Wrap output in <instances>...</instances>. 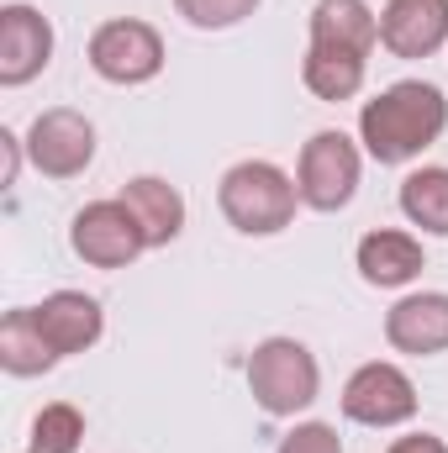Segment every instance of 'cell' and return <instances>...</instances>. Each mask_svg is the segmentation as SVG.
Masks as SVG:
<instances>
[{
    "label": "cell",
    "instance_id": "obj_1",
    "mask_svg": "<svg viewBox=\"0 0 448 453\" xmlns=\"http://www.w3.org/2000/svg\"><path fill=\"white\" fill-rule=\"evenodd\" d=\"M448 127V101L428 80H401L364 101L359 111V142L369 148L375 164H406L422 148H433Z\"/></svg>",
    "mask_w": 448,
    "mask_h": 453
},
{
    "label": "cell",
    "instance_id": "obj_2",
    "mask_svg": "<svg viewBox=\"0 0 448 453\" xmlns=\"http://www.w3.org/2000/svg\"><path fill=\"white\" fill-rule=\"evenodd\" d=\"M217 206L222 217L243 237H274L296 222V206H301V190L296 180L269 164V158H248V164H232L217 185Z\"/></svg>",
    "mask_w": 448,
    "mask_h": 453
},
{
    "label": "cell",
    "instance_id": "obj_3",
    "mask_svg": "<svg viewBox=\"0 0 448 453\" xmlns=\"http://www.w3.org/2000/svg\"><path fill=\"white\" fill-rule=\"evenodd\" d=\"M248 390L269 417H296L317 401L322 390V369L312 358V348L296 338H269L253 348L248 358Z\"/></svg>",
    "mask_w": 448,
    "mask_h": 453
},
{
    "label": "cell",
    "instance_id": "obj_4",
    "mask_svg": "<svg viewBox=\"0 0 448 453\" xmlns=\"http://www.w3.org/2000/svg\"><path fill=\"white\" fill-rule=\"evenodd\" d=\"M296 190H301V206L312 211H343L359 190V148L353 137L343 132H317L306 148H301V169H296Z\"/></svg>",
    "mask_w": 448,
    "mask_h": 453
},
{
    "label": "cell",
    "instance_id": "obj_5",
    "mask_svg": "<svg viewBox=\"0 0 448 453\" xmlns=\"http://www.w3.org/2000/svg\"><path fill=\"white\" fill-rule=\"evenodd\" d=\"M343 417L359 427H401L417 417V385L396 364H359L343 385Z\"/></svg>",
    "mask_w": 448,
    "mask_h": 453
},
{
    "label": "cell",
    "instance_id": "obj_6",
    "mask_svg": "<svg viewBox=\"0 0 448 453\" xmlns=\"http://www.w3.org/2000/svg\"><path fill=\"white\" fill-rule=\"evenodd\" d=\"M90 69L112 85H148L164 69V37L137 16H116L90 37Z\"/></svg>",
    "mask_w": 448,
    "mask_h": 453
},
{
    "label": "cell",
    "instance_id": "obj_7",
    "mask_svg": "<svg viewBox=\"0 0 448 453\" xmlns=\"http://www.w3.org/2000/svg\"><path fill=\"white\" fill-rule=\"evenodd\" d=\"M69 248L85 258V264H96V269H127L143 248H148V237H143V226L137 217L121 206V196L116 201H90L74 226H69Z\"/></svg>",
    "mask_w": 448,
    "mask_h": 453
},
{
    "label": "cell",
    "instance_id": "obj_8",
    "mask_svg": "<svg viewBox=\"0 0 448 453\" xmlns=\"http://www.w3.org/2000/svg\"><path fill=\"white\" fill-rule=\"evenodd\" d=\"M27 158H32L48 180H74V174H85L90 158H96V127H90V116L69 111V106L42 111L32 121V132H27Z\"/></svg>",
    "mask_w": 448,
    "mask_h": 453
},
{
    "label": "cell",
    "instance_id": "obj_9",
    "mask_svg": "<svg viewBox=\"0 0 448 453\" xmlns=\"http://www.w3.org/2000/svg\"><path fill=\"white\" fill-rule=\"evenodd\" d=\"M53 58V27L32 5H5L0 11V85H27L48 69Z\"/></svg>",
    "mask_w": 448,
    "mask_h": 453
},
{
    "label": "cell",
    "instance_id": "obj_10",
    "mask_svg": "<svg viewBox=\"0 0 448 453\" xmlns=\"http://www.w3.org/2000/svg\"><path fill=\"white\" fill-rule=\"evenodd\" d=\"M380 42L396 58H433L448 42V0H390L380 11Z\"/></svg>",
    "mask_w": 448,
    "mask_h": 453
},
{
    "label": "cell",
    "instance_id": "obj_11",
    "mask_svg": "<svg viewBox=\"0 0 448 453\" xmlns=\"http://www.w3.org/2000/svg\"><path fill=\"white\" fill-rule=\"evenodd\" d=\"M385 338L396 353H412V358H428V353H444L448 348V296L444 290H422V296H406L385 311Z\"/></svg>",
    "mask_w": 448,
    "mask_h": 453
},
{
    "label": "cell",
    "instance_id": "obj_12",
    "mask_svg": "<svg viewBox=\"0 0 448 453\" xmlns=\"http://www.w3.org/2000/svg\"><path fill=\"white\" fill-rule=\"evenodd\" d=\"M32 311H37L42 338L53 342V353H58V358L96 348L101 333H106L101 301H96V296H85V290H53V296H48L42 306H32Z\"/></svg>",
    "mask_w": 448,
    "mask_h": 453
},
{
    "label": "cell",
    "instance_id": "obj_13",
    "mask_svg": "<svg viewBox=\"0 0 448 453\" xmlns=\"http://www.w3.org/2000/svg\"><path fill=\"white\" fill-rule=\"evenodd\" d=\"M353 258H359V274H364V285H380V290H401V285H412V280L428 269V258H422V242H417L412 232H396V226L364 232Z\"/></svg>",
    "mask_w": 448,
    "mask_h": 453
},
{
    "label": "cell",
    "instance_id": "obj_14",
    "mask_svg": "<svg viewBox=\"0 0 448 453\" xmlns=\"http://www.w3.org/2000/svg\"><path fill=\"white\" fill-rule=\"evenodd\" d=\"M121 206L137 217L148 248H164V242H174V237L185 232V201H180V190H174L169 180H153V174L127 180V185H121Z\"/></svg>",
    "mask_w": 448,
    "mask_h": 453
},
{
    "label": "cell",
    "instance_id": "obj_15",
    "mask_svg": "<svg viewBox=\"0 0 448 453\" xmlns=\"http://www.w3.org/2000/svg\"><path fill=\"white\" fill-rule=\"evenodd\" d=\"M364 74H369V53L328 48V42H312L306 64H301V80L317 101H353L364 90Z\"/></svg>",
    "mask_w": 448,
    "mask_h": 453
},
{
    "label": "cell",
    "instance_id": "obj_16",
    "mask_svg": "<svg viewBox=\"0 0 448 453\" xmlns=\"http://www.w3.org/2000/svg\"><path fill=\"white\" fill-rule=\"evenodd\" d=\"M312 42L375 53V42H380V16H375L364 0H317V11H312Z\"/></svg>",
    "mask_w": 448,
    "mask_h": 453
},
{
    "label": "cell",
    "instance_id": "obj_17",
    "mask_svg": "<svg viewBox=\"0 0 448 453\" xmlns=\"http://www.w3.org/2000/svg\"><path fill=\"white\" fill-rule=\"evenodd\" d=\"M0 364L11 374H21V380L27 374H48L58 364V353H53V342L42 338V322H37L32 306L5 311V322H0Z\"/></svg>",
    "mask_w": 448,
    "mask_h": 453
},
{
    "label": "cell",
    "instance_id": "obj_18",
    "mask_svg": "<svg viewBox=\"0 0 448 453\" xmlns=\"http://www.w3.org/2000/svg\"><path fill=\"white\" fill-rule=\"evenodd\" d=\"M401 211L406 222L433 232V237H448V169H412L401 180Z\"/></svg>",
    "mask_w": 448,
    "mask_h": 453
},
{
    "label": "cell",
    "instance_id": "obj_19",
    "mask_svg": "<svg viewBox=\"0 0 448 453\" xmlns=\"http://www.w3.org/2000/svg\"><path fill=\"white\" fill-rule=\"evenodd\" d=\"M85 438V417L69 401H53L32 417V449L27 453H74Z\"/></svg>",
    "mask_w": 448,
    "mask_h": 453
},
{
    "label": "cell",
    "instance_id": "obj_20",
    "mask_svg": "<svg viewBox=\"0 0 448 453\" xmlns=\"http://www.w3.org/2000/svg\"><path fill=\"white\" fill-rule=\"evenodd\" d=\"M174 11L201 27V32H222V27H237L259 11V0H174Z\"/></svg>",
    "mask_w": 448,
    "mask_h": 453
},
{
    "label": "cell",
    "instance_id": "obj_21",
    "mask_svg": "<svg viewBox=\"0 0 448 453\" xmlns=\"http://www.w3.org/2000/svg\"><path fill=\"white\" fill-rule=\"evenodd\" d=\"M274 453H343V443H337V433L328 422H301Z\"/></svg>",
    "mask_w": 448,
    "mask_h": 453
},
{
    "label": "cell",
    "instance_id": "obj_22",
    "mask_svg": "<svg viewBox=\"0 0 448 453\" xmlns=\"http://www.w3.org/2000/svg\"><path fill=\"white\" fill-rule=\"evenodd\" d=\"M390 453H448L444 438H433V433H412V438H396Z\"/></svg>",
    "mask_w": 448,
    "mask_h": 453
}]
</instances>
